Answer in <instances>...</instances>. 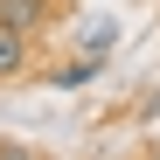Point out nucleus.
I'll return each instance as SVG.
<instances>
[{
	"instance_id": "1",
	"label": "nucleus",
	"mask_w": 160,
	"mask_h": 160,
	"mask_svg": "<svg viewBox=\"0 0 160 160\" xmlns=\"http://www.w3.org/2000/svg\"><path fill=\"white\" fill-rule=\"evenodd\" d=\"M49 14H56L49 0H0V28H14V35H35Z\"/></svg>"
},
{
	"instance_id": "2",
	"label": "nucleus",
	"mask_w": 160,
	"mask_h": 160,
	"mask_svg": "<svg viewBox=\"0 0 160 160\" xmlns=\"http://www.w3.org/2000/svg\"><path fill=\"white\" fill-rule=\"evenodd\" d=\"M91 77H98V49H84V56L63 63V70H49V84H56V91H84Z\"/></svg>"
},
{
	"instance_id": "3",
	"label": "nucleus",
	"mask_w": 160,
	"mask_h": 160,
	"mask_svg": "<svg viewBox=\"0 0 160 160\" xmlns=\"http://www.w3.org/2000/svg\"><path fill=\"white\" fill-rule=\"evenodd\" d=\"M21 70H28V35L0 28V84H7V77H21Z\"/></svg>"
},
{
	"instance_id": "4",
	"label": "nucleus",
	"mask_w": 160,
	"mask_h": 160,
	"mask_svg": "<svg viewBox=\"0 0 160 160\" xmlns=\"http://www.w3.org/2000/svg\"><path fill=\"white\" fill-rule=\"evenodd\" d=\"M0 160H35V153L21 146V139H0Z\"/></svg>"
}]
</instances>
